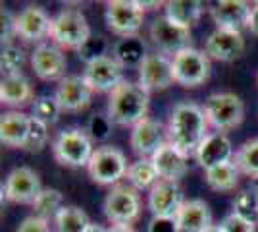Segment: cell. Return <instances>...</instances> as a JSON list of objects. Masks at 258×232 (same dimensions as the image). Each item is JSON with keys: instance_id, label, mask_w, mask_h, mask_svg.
Segmentation results:
<instances>
[{"instance_id": "cell-1", "label": "cell", "mask_w": 258, "mask_h": 232, "mask_svg": "<svg viewBox=\"0 0 258 232\" xmlns=\"http://www.w3.org/2000/svg\"><path fill=\"white\" fill-rule=\"evenodd\" d=\"M208 130L205 109L199 105L183 101L173 107L168 122V142L181 149L185 155L197 153L199 145L205 142Z\"/></svg>"}, {"instance_id": "cell-2", "label": "cell", "mask_w": 258, "mask_h": 232, "mask_svg": "<svg viewBox=\"0 0 258 232\" xmlns=\"http://www.w3.org/2000/svg\"><path fill=\"white\" fill-rule=\"evenodd\" d=\"M149 112V93L139 83L123 79L110 93L108 99V118L118 126H137L147 118Z\"/></svg>"}, {"instance_id": "cell-3", "label": "cell", "mask_w": 258, "mask_h": 232, "mask_svg": "<svg viewBox=\"0 0 258 232\" xmlns=\"http://www.w3.org/2000/svg\"><path fill=\"white\" fill-rule=\"evenodd\" d=\"M205 114L208 126L224 133L245 120V103L235 93H212L205 103Z\"/></svg>"}, {"instance_id": "cell-4", "label": "cell", "mask_w": 258, "mask_h": 232, "mask_svg": "<svg viewBox=\"0 0 258 232\" xmlns=\"http://www.w3.org/2000/svg\"><path fill=\"white\" fill-rule=\"evenodd\" d=\"M91 27L87 23L83 12L77 8H64L56 18H52L50 39L60 49H76L79 51L87 39L91 37Z\"/></svg>"}, {"instance_id": "cell-5", "label": "cell", "mask_w": 258, "mask_h": 232, "mask_svg": "<svg viewBox=\"0 0 258 232\" xmlns=\"http://www.w3.org/2000/svg\"><path fill=\"white\" fill-rule=\"evenodd\" d=\"M52 151L60 165L72 166V168L87 166L95 153L91 135L81 128L62 130L58 133V137L54 140Z\"/></svg>"}, {"instance_id": "cell-6", "label": "cell", "mask_w": 258, "mask_h": 232, "mask_svg": "<svg viewBox=\"0 0 258 232\" xmlns=\"http://www.w3.org/2000/svg\"><path fill=\"white\" fill-rule=\"evenodd\" d=\"M127 159L123 151H119L118 147L104 145L95 149V153L91 157L87 172L95 184L100 186H118V182L123 176H127Z\"/></svg>"}, {"instance_id": "cell-7", "label": "cell", "mask_w": 258, "mask_h": 232, "mask_svg": "<svg viewBox=\"0 0 258 232\" xmlns=\"http://www.w3.org/2000/svg\"><path fill=\"white\" fill-rule=\"evenodd\" d=\"M173 79L181 87H199L210 74V60L199 49H185L172 58Z\"/></svg>"}, {"instance_id": "cell-8", "label": "cell", "mask_w": 258, "mask_h": 232, "mask_svg": "<svg viewBox=\"0 0 258 232\" xmlns=\"http://www.w3.org/2000/svg\"><path fill=\"white\" fill-rule=\"evenodd\" d=\"M141 199L135 188L129 186H114L104 199V215L112 222V226H129L139 217Z\"/></svg>"}, {"instance_id": "cell-9", "label": "cell", "mask_w": 258, "mask_h": 232, "mask_svg": "<svg viewBox=\"0 0 258 232\" xmlns=\"http://www.w3.org/2000/svg\"><path fill=\"white\" fill-rule=\"evenodd\" d=\"M151 39L162 55H179L185 49H191V29L173 23L170 18L160 16L151 25Z\"/></svg>"}, {"instance_id": "cell-10", "label": "cell", "mask_w": 258, "mask_h": 232, "mask_svg": "<svg viewBox=\"0 0 258 232\" xmlns=\"http://www.w3.org/2000/svg\"><path fill=\"white\" fill-rule=\"evenodd\" d=\"M145 12L139 8L137 0H110L106 4V25L110 31L119 37L137 35L143 25Z\"/></svg>"}, {"instance_id": "cell-11", "label": "cell", "mask_w": 258, "mask_h": 232, "mask_svg": "<svg viewBox=\"0 0 258 232\" xmlns=\"http://www.w3.org/2000/svg\"><path fill=\"white\" fill-rule=\"evenodd\" d=\"M41 190L43 186H41L39 174L29 166H18L6 176L2 196L6 201H12V203H31L33 205V201L41 194Z\"/></svg>"}, {"instance_id": "cell-12", "label": "cell", "mask_w": 258, "mask_h": 232, "mask_svg": "<svg viewBox=\"0 0 258 232\" xmlns=\"http://www.w3.org/2000/svg\"><path fill=\"white\" fill-rule=\"evenodd\" d=\"M137 83L147 93L168 89L172 83H175L172 58H168V56L162 55V53L149 55L139 66V81Z\"/></svg>"}, {"instance_id": "cell-13", "label": "cell", "mask_w": 258, "mask_h": 232, "mask_svg": "<svg viewBox=\"0 0 258 232\" xmlns=\"http://www.w3.org/2000/svg\"><path fill=\"white\" fill-rule=\"evenodd\" d=\"M87 85L98 93H112L123 81V68L114 56H104L87 64L83 72Z\"/></svg>"}, {"instance_id": "cell-14", "label": "cell", "mask_w": 258, "mask_h": 232, "mask_svg": "<svg viewBox=\"0 0 258 232\" xmlns=\"http://www.w3.org/2000/svg\"><path fill=\"white\" fill-rule=\"evenodd\" d=\"M166 130L158 120L145 118L137 126H133L131 135H129V145L133 153L139 155L141 159H152L154 153L166 144Z\"/></svg>"}, {"instance_id": "cell-15", "label": "cell", "mask_w": 258, "mask_h": 232, "mask_svg": "<svg viewBox=\"0 0 258 232\" xmlns=\"http://www.w3.org/2000/svg\"><path fill=\"white\" fill-rule=\"evenodd\" d=\"M31 66L35 70V74L44 79V81H56V79H64L66 66H68V60H66L64 51L56 44L41 43L31 55Z\"/></svg>"}, {"instance_id": "cell-16", "label": "cell", "mask_w": 258, "mask_h": 232, "mask_svg": "<svg viewBox=\"0 0 258 232\" xmlns=\"http://www.w3.org/2000/svg\"><path fill=\"white\" fill-rule=\"evenodd\" d=\"M52 18L41 6H25L16 16V37L23 41H43L44 37H50Z\"/></svg>"}, {"instance_id": "cell-17", "label": "cell", "mask_w": 258, "mask_h": 232, "mask_svg": "<svg viewBox=\"0 0 258 232\" xmlns=\"http://www.w3.org/2000/svg\"><path fill=\"white\" fill-rule=\"evenodd\" d=\"M93 89L87 85L83 76H66L56 87V99L60 103L62 111L66 112H81L91 105Z\"/></svg>"}, {"instance_id": "cell-18", "label": "cell", "mask_w": 258, "mask_h": 232, "mask_svg": "<svg viewBox=\"0 0 258 232\" xmlns=\"http://www.w3.org/2000/svg\"><path fill=\"white\" fill-rule=\"evenodd\" d=\"M245 51V39L237 31H227V29H218L216 27L212 33L208 35L205 43V53L208 58H214L220 62H231L243 55Z\"/></svg>"}, {"instance_id": "cell-19", "label": "cell", "mask_w": 258, "mask_h": 232, "mask_svg": "<svg viewBox=\"0 0 258 232\" xmlns=\"http://www.w3.org/2000/svg\"><path fill=\"white\" fill-rule=\"evenodd\" d=\"M233 157H235L233 155V145H231L226 133L222 132L208 133L205 137V142L199 145V149L195 153L197 163L205 170L214 168L218 165H224V163H229V161H233Z\"/></svg>"}, {"instance_id": "cell-20", "label": "cell", "mask_w": 258, "mask_h": 232, "mask_svg": "<svg viewBox=\"0 0 258 232\" xmlns=\"http://www.w3.org/2000/svg\"><path fill=\"white\" fill-rule=\"evenodd\" d=\"M152 163L158 170L160 180L177 182L181 180L189 170V155H185L181 149H177L173 144L166 142L160 149L154 153Z\"/></svg>"}, {"instance_id": "cell-21", "label": "cell", "mask_w": 258, "mask_h": 232, "mask_svg": "<svg viewBox=\"0 0 258 232\" xmlns=\"http://www.w3.org/2000/svg\"><path fill=\"white\" fill-rule=\"evenodd\" d=\"M252 8L248 2L243 0H222L212 8V20L218 25V29H227V31H237L241 33L243 27H248Z\"/></svg>"}, {"instance_id": "cell-22", "label": "cell", "mask_w": 258, "mask_h": 232, "mask_svg": "<svg viewBox=\"0 0 258 232\" xmlns=\"http://www.w3.org/2000/svg\"><path fill=\"white\" fill-rule=\"evenodd\" d=\"M183 205L181 188L177 182L160 180L149 194V209L152 217H175Z\"/></svg>"}, {"instance_id": "cell-23", "label": "cell", "mask_w": 258, "mask_h": 232, "mask_svg": "<svg viewBox=\"0 0 258 232\" xmlns=\"http://www.w3.org/2000/svg\"><path fill=\"white\" fill-rule=\"evenodd\" d=\"M175 219L181 232H205L206 228L212 226V213L203 199L183 201Z\"/></svg>"}, {"instance_id": "cell-24", "label": "cell", "mask_w": 258, "mask_h": 232, "mask_svg": "<svg viewBox=\"0 0 258 232\" xmlns=\"http://www.w3.org/2000/svg\"><path fill=\"white\" fill-rule=\"evenodd\" d=\"M31 116L20 111H10L2 114L0 120V142L8 147H20L23 149L27 133H29Z\"/></svg>"}, {"instance_id": "cell-25", "label": "cell", "mask_w": 258, "mask_h": 232, "mask_svg": "<svg viewBox=\"0 0 258 232\" xmlns=\"http://www.w3.org/2000/svg\"><path fill=\"white\" fill-rule=\"evenodd\" d=\"M0 101L8 107H25L33 101V87L29 79L20 74H8L0 83Z\"/></svg>"}, {"instance_id": "cell-26", "label": "cell", "mask_w": 258, "mask_h": 232, "mask_svg": "<svg viewBox=\"0 0 258 232\" xmlns=\"http://www.w3.org/2000/svg\"><path fill=\"white\" fill-rule=\"evenodd\" d=\"M147 44L139 35L131 37H121L118 43L114 44V58L119 62L121 68H137L143 64L147 58Z\"/></svg>"}, {"instance_id": "cell-27", "label": "cell", "mask_w": 258, "mask_h": 232, "mask_svg": "<svg viewBox=\"0 0 258 232\" xmlns=\"http://www.w3.org/2000/svg\"><path fill=\"white\" fill-rule=\"evenodd\" d=\"M205 12V4L199 0H170L166 2V18H170L173 23L189 27L201 20Z\"/></svg>"}, {"instance_id": "cell-28", "label": "cell", "mask_w": 258, "mask_h": 232, "mask_svg": "<svg viewBox=\"0 0 258 232\" xmlns=\"http://www.w3.org/2000/svg\"><path fill=\"white\" fill-rule=\"evenodd\" d=\"M127 180L133 188L152 190L160 182V176H158V170H156V166L152 163V159H137L135 163L129 165Z\"/></svg>"}, {"instance_id": "cell-29", "label": "cell", "mask_w": 258, "mask_h": 232, "mask_svg": "<svg viewBox=\"0 0 258 232\" xmlns=\"http://www.w3.org/2000/svg\"><path fill=\"white\" fill-rule=\"evenodd\" d=\"M239 168L233 161L218 165L214 168L205 170L206 174V184L216 192H231L235 190V186L239 184Z\"/></svg>"}, {"instance_id": "cell-30", "label": "cell", "mask_w": 258, "mask_h": 232, "mask_svg": "<svg viewBox=\"0 0 258 232\" xmlns=\"http://www.w3.org/2000/svg\"><path fill=\"white\" fill-rule=\"evenodd\" d=\"M56 232H85L89 228V217L83 209L76 205H64L56 215Z\"/></svg>"}, {"instance_id": "cell-31", "label": "cell", "mask_w": 258, "mask_h": 232, "mask_svg": "<svg viewBox=\"0 0 258 232\" xmlns=\"http://www.w3.org/2000/svg\"><path fill=\"white\" fill-rule=\"evenodd\" d=\"M62 192L56 188H43L41 194L37 196V199L33 201V209H35V215L41 217L44 221H50V219H56V215L60 213V209L64 207L62 205Z\"/></svg>"}, {"instance_id": "cell-32", "label": "cell", "mask_w": 258, "mask_h": 232, "mask_svg": "<svg viewBox=\"0 0 258 232\" xmlns=\"http://www.w3.org/2000/svg\"><path fill=\"white\" fill-rule=\"evenodd\" d=\"M233 163L237 168L250 178H258V137L248 140L237 149Z\"/></svg>"}, {"instance_id": "cell-33", "label": "cell", "mask_w": 258, "mask_h": 232, "mask_svg": "<svg viewBox=\"0 0 258 232\" xmlns=\"http://www.w3.org/2000/svg\"><path fill=\"white\" fill-rule=\"evenodd\" d=\"M62 107L56 97H50V95H41L33 101V116L37 120L44 122L46 126H52L58 122L60 114H62Z\"/></svg>"}, {"instance_id": "cell-34", "label": "cell", "mask_w": 258, "mask_h": 232, "mask_svg": "<svg viewBox=\"0 0 258 232\" xmlns=\"http://www.w3.org/2000/svg\"><path fill=\"white\" fill-rule=\"evenodd\" d=\"M233 213L247 219V221H258V196L252 190H241L233 199Z\"/></svg>"}, {"instance_id": "cell-35", "label": "cell", "mask_w": 258, "mask_h": 232, "mask_svg": "<svg viewBox=\"0 0 258 232\" xmlns=\"http://www.w3.org/2000/svg\"><path fill=\"white\" fill-rule=\"evenodd\" d=\"M108 53V41L102 37V35H91L87 39V43L77 51L79 55V60H83L85 64H91L98 58H104Z\"/></svg>"}, {"instance_id": "cell-36", "label": "cell", "mask_w": 258, "mask_h": 232, "mask_svg": "<svg viewBox=\"0 0 258 232\" xmlns=\"http://www.w3.org/2000/svg\"><path fill=\"white\" fill-rule=\"evenodd\" d=\"M48 142V126L44 122L37 120L35 116H31V124H29V133H27V140L23 149L29 151V153H37L41 151L44 145Z\"/></svg>"}, {"instance_id": "cell-37", "label": "cell", "mask_w": 258, "mask_h": 232, "mask_svg": "<svg viewBox=\"0 0 258 232\" xmlns=\"http://www.w3.org/2000/svg\"><path fill=\"white\" fill-rule=\"evenodd\" d=\"M25 62V53L16 44H4L2 47V56H0V66L4 76L8 74H20V68Z\"/></svg>"}, {"instance_id": "cell-38", "label": "cell", "mask_w": 258, "mask_h": 232, "mask_svg": "<svg viewBox=\"0 0 258 232\" xmlns=\"http://www.w3.org/2000/svg\"><path fill=\"white\" fill-rule=\"evenodd\" d=\"M87 133L91 135V140H97V142H104L110 137L112 133V120L108 116H102V114H97L89 120V126H87Z\"/></svg>"}, {"instance_id": "cell-39", "label": "cell", "mask_w": 258, "mask_h": 232, "mask_svg": "<svg viewBox=\"0 0 258 232\" xmlns=\"http://www.w3.org/2000/svg\"><path fill=\"white\" fill-rule=\"evenodd\" d=\"M226 232H256V222L247 221L243 217H239L235 213L227 215L226 219L220 224Z\"/></svg>"}, {"instance_id": "cell-40", "label": "cell", "mask_w": 258, "mask_h": 232, "mask_svg": "<svg viewBox=\"0 0 258 232\" xmlns=\"http://www.w3.org/2000/svg\"><path fill=\"white\" fill-rule=\"evenodd\" d=\"M149 232H181L175 217H152Z\"/></svg>"}, {"instance_id": "cell-41", "label": "cell", "mask_w": 258, "mask_h": 232, "mask_svg": "<svg viewBox=\"0 0 258 232\" xmlns=\"http://www.w3.org/2000/svg\"><path fill=\"white\" fill-rule=\"evenodd\" d=\"M0 20H2V44H12V39L16 37V16H12L6 8H2Z\"/></svg>"}, {"instance_id": "cell-42", "label": "cell", "mask_w": 258, "mask_h": 232, "mask_svg": "<svg viewBox=\"0 0 258 232\" xmlns=\"http://www.w3.org/2000/svg\"><path fill=\"white\" fill-rule=\"evenodd\" d=\"M18 232H52V230H50L48 221H44V219H41V217L33 215V217L23 219V222L20 224Z\"/></svg>"}, {"instance_id": "cell-43", "label": "cell", "mask_w": 258, "mask_h": 232, "mask_svg": "<svg viewBox=\"0 0 258 232\" xmlns=\"http://www.w3.org/2000/svg\"><path fill=\"white\" fill-rule=\"evenodd\" d=\"M248 29L250 33L258 37V2L252 6V12H250V20H248Z\"/></svg>"}, {"instance_id": "cell-44", "label": "cell", "mask_w": 258, "mask_h": 232, "mask_svg": "<svg viewBox=\"0 0 258 232\" xmlns=\"http://www.w3.org/2000/svg\"><path fill=\"white\" fill-rule=\"evenodd\" d=\"M137 4H139V8L143 12L149 10V8H160L162 2H158V0H152V2H147V0H137Z\"/></svg>"}, {"instance_id": "cell-45", "label": "cell", "mask_w": 258, "mask_h": 232, "mask_svg": "<svg viewBox=\"0 0 258 232\" xmlns=\"http://www.w3.org/2000/svg\"><path fill=\"white\" fill-rule=\"evenodd\" d=\"M106 232H135L131 226H110Z\"/></svg>"}, {"instance_id": "cell-46", "label": "cell", "mask_w": 258, "mask_h": 232, "mask_svg": "<svg viewBox=\"0 0 258 232\" xmlns=\"http://www.w3.org/2000/svg\"><path fill=\"white\" fill-rule=\"evenodd\" d=\"M85 232H106V230H104L100 224H93V222H91V224H89V228H87Z\"/></svg>"}, {"instance_id": "cell-47", "label": "cell", "mask_w": 258, "mask_h": 232, "mask_svg": "<svg viewBox=\"0 0 258 232\" xmlns=\"http://www.w3.org/2000/svg\"><path fill=\"white\" fill-rule=\"evenodd\" d=\"M250 190L258 196V178H252V180H250Z\"/></svg>"}, {"instance_id": "cell-48", "label": "cell", "mask_w": 258, "mask_h": 232, "mask_svg": "<svg viewBox=\"0 0 258 232\" xmlns=\"http://www.w3.org/2000/svg\"><path fill=\"white\" fill-rule=\"evenodd\" d=\"M205 232H226V230H224L222 226H218V224H212V226H210V228H206Z\"/></svg>"}]
</instances>
